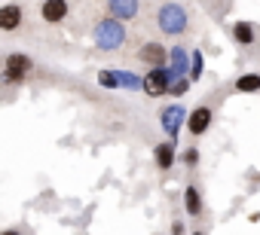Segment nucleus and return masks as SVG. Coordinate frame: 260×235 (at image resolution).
<instances>
[{
    "mask_svg": "<svg viewBox=\"0 0 260 235\" xmlns=\"http://www.w3.org/2000/svg\"><path fill=\"white\" fill-rule=\"evenodd\" d=\"M95 46L98 49H104V52H113V49H122L125 46V25L119 22V19H113V16H107V19H101L98 25H95Z\"/></svg>",
    "mask_w": 260,
    "mask_h": 235,
    "instance_id": "f257e3e1",
    "label": "nucleus"
},
{
    "mask_svg": "<svg viewBox=\"0 0 260 235\" xmlns=\"http://www.w3.org/2000/svg\"><path fill=\"white\" fill-rule=\"evenodd\" d=\"M156 25H159V31L162 34H184L187 31V25H190V16H187V10L181 7V4H175V0H166V4L159 7V13H156Z\"/></svg>",
    "mask_w": 260,
    "mask_h": 235,
    "instance_id": "f03ea898",
    "label": "nucleus"
},
{
    "mask_svg": "<svg viewBox=\"0 0 260 235\" xmlns=\"http://www.w3.org/2000/svg\"><path fill=\"white\" fill-rule=\"evenodd\" d=\"M98 86L104 89H144V76L132 70H98Z\"/></svg>",
    "mask_w": 260,
    "mask_h": 235,
    "instance_id": "7ed1b4c3",
    "label": "nucleus"
},
{
    "mask_svg": "<svg viewBox=\"0 0 260 235\" xmlns=\"http://www.w3.org/2000/svg\"><path fill=\"white\" fill-rule=\"evenodd\" d=\"M28 70H31V58L25 52H13V55H7V64H4V83L19 86V83H25Z\"/></svg>",
    "mask_w": 260,
    "mask_h": 235,
    "instance_id": "20e7f679",
    "label": "nucleus"
},
{
    "mask_svg": "<svg viewBox=\"0 0 260 235\" xmlns=\"http://www.w3.org/2000/svg\"><path fill=\"white\" fill-rule=\"evenodd\" d=\"M172 70L169 67H150L147 76H144V92L150 98H159V95H169L172 92Z\"/></svg>",
    "mask_w": 260,
    "mask_h": 235,
    "instance_id": "39448f33",
    "label": "nucleus"
},
{
    "mask_svg": "<svg viewBox=\"0 0 260 235\" xmlns=\"http://www.w3.org/2000/svg\"><path fill=\"white\" fill-rule=\"evenodd\" d=\"M211 120H214V113H211V107H196L190 116H187V132L193 135V138H199V135H205L208 132V126H211Z\"/></svg>",
    "mask_w": 260,
    "mask_h": 235,
    "instance_id": "423d86ee",
    "label": "nucleus"
},
{
    "mask_svg": "<svg viewBox=\"0 0 260 235\" xmlns=\"http://www.w3.org/2000/svg\"><path fill=\"white\" fill-rule=\"evenodd\" d=\"M184 107L181 104H172V107H166L162 113H159V123H162V132L175 141L178 138V129H181V123H184Z\"/></svg>",
    "mask_w": 260,
    "mask_h": 235,
    "instance_id": "0eeeda50",
    "label": "nucleus"
},
{
    "mask_svg": "<svg viewBox=\"0 0 260 235\" xmlns=\"http://www.w3.org/2000/svg\"><path fill=\"white\" fill-rule=\"evenodd\" d=\"M138 58L150 67H169V49L162 43H144L138 49Z\"/></svg>",
    "mask_w": 260,
    "mask_h": 235,
    "instance_id": "6e6552de",
    "label": "nucleus"
},
{
    "mask_svg": "<svg viewBox=\"0 0 260 235\" xmlns=\"http://www.w3.org/2000/svg\"><path fill=\"white\" fill-rule=\"evenodd\" d=\"M138 7H141V0H107V13L119 22H128V19H135L138 16Z\"/></svg>",
    "mask_w": 260,
    "mask_h": 235,
    "instance_id": "1a4fd4ad",
    "label": "nucleus"
},
{
    "mask_svg": "<svg viewBox=\"0 0 260 235\" xmlns=\"http://www.w3.org/2000/svg\"><path fill=\"white\" fill-rule=\"evenodd\" d=\"M68 0H43V7H40V16H43V22H49V25H58V22H64L68 19Z\"/></svg>",
    "mask_w": 260,
    "mask_h": 235,
    "instance_id": "9d476101",
    "label": "nucleus"
},
{
    "mask_svg": "<svg viewBox=\"0 0 260 235\" xmlns=\"http://www.w3.org/2000/svg\"><path fill=\"white\" fill-rule=\"evenodd\" d=\"M169 70H172V76H175V80H178V76H184V73H190V55H187V49L175 46V49L169 52Z\"/></svg>",
    "mask_w": 260,
    "mask_h": 235,
    "instance_id": "9b49d317",
    "label": "nucleus"
},
{
    "mask_svg": "<svg viewBox=\"0 0 260 235\" xmlns=\"http://www.w3.org/2000/svg\"><path fill=\"white\" fill-rule=\"evenodd\" d=\"M22 7L19 4H7V7H0V28L4 31H16L22 25Z\"/></svg>",
    "mask_w": 260,
    "mask_h": 235,
    "instance_id": "f8f14e48",
    "label": "nucleus"
},
{
    "mask_svg": "<svg viewBox=\"0 0 260 235\" xmlns=\"http://www.w3.org/2000/svg\"><path fill=\"white\" fill-rule=\"evenodd\" d=\"M153 159H156V168H159V171H172V165H175V141L159 144V147L153 150Z\"/></svg>",
    "mask_w": 260,
    "mask_h": 235,
    "instance_id": "ddd939ff",
    "label": "nucleus"
},
{
    "mask_svg": "<svg viewBox=\"0 0 260 235\" xmlns=\"http://www.w3.org/2000/svg\"><path fill=\"white\" fill-rule=\"evenodd\" d=\"M184 208H187L190 217H199V214H202V195H199V189H196L193 183L184 189Z\"/></svg>",
    "mask_w": 260,
    "mask_h": 235,
    "instance_id": "4468645a",
    "label": "nucleus"
},
{
    "mask_svg": "<svg viewBox=\"0 0 260 235\" xmlns=\"http://www.w3.org/2000/svg\"><path fill=\"white\" fill-rule=\"evenodd\" d=\"M233 37H236L242 46H251V43H254V25H248V22H236V25H233Z\"/></svg>",
    "mask_w": 260,
    "mask_h": 235,
    "instance_id": "2eb2a0df",
    "label": "nucleus"
},
{
    "mask_svg": "<svg viewBox=\"0 0 260 235\" xmlns=\"http://www.w3.org/2000/svg\"><path fill=\"white\" fill-rule=\"evenodd\" d=\"M236 92H260V73H242L236 80Z\"/></svg>",
    "mask_w": 260,
    "mask_h": 235,
    "instance_id": "dca6fc26",
    "label": "nucleus"
},
{
    "mask_svg": "<svg viewBox=\"0 0 260 235\" xmlns=\"http://www.w3.org/2000/svg\"><path fill=\"white\" fill-rule=\"evenodd\" d=\"M202 70H205V55L196 49L190 55V80H202Z\"/></svg>",
    "mask_w": 260,
    "mask_h": 235,
    "instance_id": "f3484780",
    "label": "nucleus"
},
{
    "mask_svg": "<svg viewBox=\"0 0 260 235\" xmlns=\"http://www.w3.org/2000/svg\"><path fill=\"white\" fill-rule=\"evenodd\" d=\"M190 76H178V80H172V92L169 95H175V98H181V95H187V89H190Z\"/></svg>",
    "mask_w": 260,
    "mask_h": 235,
    "instance_id": "a211bd4d",
    "label": "nucleus"
},
{
    "mask_svg": "<svg viewBox=\"0 0 260 235\" xmlns=\"http://www.w3.org/2000/svg\"><path fill=\"white\" fill-rule=\"evenodd\" d=\"M184 162H187V165H196V162H199V150H196V147L184 150Z\"/></svg>",
    "mask_w": 260,
    "mask_h": 235,
    "instance_id": "6ab92c4d",
    "label": "nucleus"
},
{
    "mask_svg": "<svg viewBox=\"0 0 260 235\" xmlns=\"http://www.w3.org/2000/svg\"><path fill=\"white\" fill-rule=\"evenodd\" d=\"M172 235H184V226L181 223H172Z\"/></svg>",
    "mask_w": 260,
    "mask_h": 235,
    "instance_id": "aec40b11",
    "label": "nucleus"
},
{
    "mask_svg": "<svg viewBox=\"0 0 260 235\" xmlns=\"http://www.w3.org/2000/svg\"><path fill=\"white\" fill-rule=\"evenodd\" d=\"M0 235H22V232H19V229H4Z\"/></svg>",
    "mask_w": 260,
    "mask_h": 235,
    "instance_id": "412c9836",
    "label": "nucleus"
},
{
    "mask_svg": "<svg viewBox=\"0 0 260 235\" xmlns=\"http://www.w3.org/2000/svg\"><path fill=\"white\" fill-rule=\"evenodd\" d=\"M193 235H202V232H193Z\"/></svg>",
    "mask_w": 260,
    "mask_h": 235,
    "instance_id": "4be33fe9",
    "label": "nucleus"
}]
</instances>
